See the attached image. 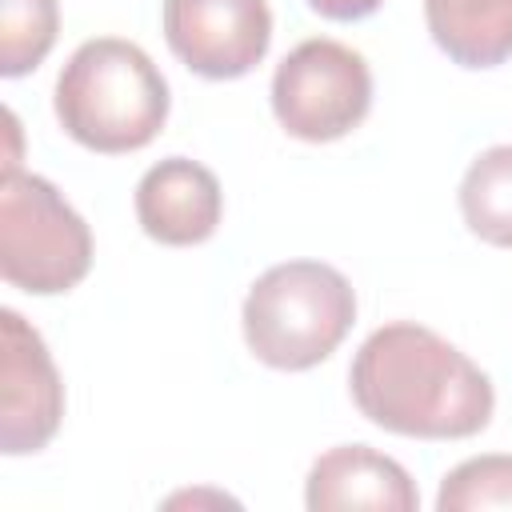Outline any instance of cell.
I'll return each mask as SVG.
<instances>
[{"mask_svg":"<svg viewBox=\"0 0 512 512\" xmlns=\"http://www.w3.org/2000/svg\"><path fill=\"white\" fill-rule=\"evenodd\" d=\"M348 392L376 428L416 440L476 436L496 408L492 380L456 344L408 320L384 324L360 344Z\"/></svg>","mask_w":512,"mask_h":512,"instance_id":"obj_1","label":"cell"},{"mask_svg":"<svg viewBox=\"0 0 512 512\" xmlns=\"http://www.w3.org/2000/svg\"><path fill=\"white\" fill-rule=\"evenodd\" d=\"M168 104V80L152 56L120 36L84 40L60 68L52 92L60 128L100 156L152 144L168 120Z\"/></svg>","mask_w":512,"mask_h":512,"instance_id":"obj_2","label":"cell"},{"mask_svg":"<svg viewBox=\"0 0 512 512\" xmlns=\"http://www.w3.org/2000/svg\"><path fill=\"white\" fill-rule=\"evenodd\" d=\"M244 344L280 372H304L328 360L356 324V292L348 276L320 260L272 264L244 296Z\"/></svg>","mask_w":512,"mask_h":512,"instance_id":"obj_3","label":"cell"},{"mask_svg":"<svg viewBox=\"0 0 512 512\" xmlns=\"http://www.w3.org/2000/svg\"><path fill=\"white\" fill-rule=\"evenodd\" d=\"M92 268V232L36 172L0 176V276L32 296L76 288Z\"/></svg>","mask_w":512,"mask_h":512,"instance_id":"obj_4","label":"cell"},{"mask_svg":"<svg viewBox=\"0 0 512 512\" xmlns=\"http://www.w3.org/2000/svg\"><path fill=\"white\" fill-rule=\"evenodd\" d=\"M372 108V72L340 40L312 36L272 72V112L280 128L308 144H328L364 124Z\"/></svg>","mask_w":512,"mask_h":512,"instance_id":"obj_5","label":"cell"},{"mask_svg":"<svg viewBox=\"0 0 512 512\" xmlns=\"http://www.w3.org/2000/svg\"><path fill=\"white\" fill-rule=\"evenodd\" d=\"M60 420L64 384L44 336L16 308H0V452L28 456L48 448Z\"/></svg>","mask_w":512,"mask_h":512,"instance_id":"obj_6","label":"cell"},{"mask_svg":"<svg viewBox=\"0 0 512 512\" xmlns=\"http://www.w3.org/2000/svg\"><path fill=\"white\" fill-rule=\"evenodd\" d=\"M164 40L204 80L248 76L272 44L268 0H164Z\"/></svg>","mask_w":512,"mask_h":512,"instance_id":"obj_7","label":"cell"},{"mask_svg":"<svg viewBox=\"0 0 512 512\" xmlns=\"http://www.w3.org/2000/svg\"><path fill=\"white\" fill-rule=\"evenodd\" d=\"M220 216L224 192L216 172L188 156H168L152 164L136 184V220L156 244H204L220 228Z\"/></svg>","mask_w":512,"mask_h":512,"instance_id":"obj_8","label":"cell"},{"mask_svg":"<svg viewBox=\"0 0 512 512\" xmlns=\"http://www.w3.org/2000/svg\"><path fill=\"white\" fill-rule=\"evenodd\" d=\"M304 504L312 512H336V508L416 512L420 492L392 456L368 444H340L316 456V464L308 468Z\"/></svg>","mask_w":512,"mask_h":512,"instance_id":"obj_9","label":"cell"},{"mask_svg":"<svg viewBox=\"0 0 512 512\" xmlns=\"http://www.w3.org/2000/svg\"><path fill=\"white\" fill-rule=\"evenodd\" d=\"M424 20L460 68H496L512 56V0H424Z\"/></svg>","mask_w":512,"mask_h":512,"instance_id":"obj_10","label":"cell"},{"mask_svg":"<svg viewBox=\"0 0 512 512\" xmlns=\"http://www.w3.org/2000/svg\"><path fill=\"white\" fill-rule=\"evenodd\" d=\"M460 216L472 236L512 248V144L480 152L460 180Z\"/></svg>","mask_w":512,"mask_h":512,"instance_id":"obj_11","label":"cell"},{"mask_svg":"<svg viewBox=\"0 0 512 512\" xmlns=\"http://www.w3.org/2000/svg\"><path fill=\"white\" fill-rule=\"evenodd\" d=\"M56 0H0V76L16 80L32 72L56 44Z\"/></svg>","mask_w":512,"mask_h":512,"instance_id":"obj_12","label":"cell"},{"mask_svg":"<svg viewBox=\"0 0 512 512\" xmlns=\"http://www.w3.org/2000/svg\"><path fill=\"white\" fill-rule=\"evenodd\" d=\"M440 512H484V508H508L512 512V456L488 452L456 464L436 492Z\"/></svg>","mask_w":512,"mask_h":512,"instance_id":"obj_13","label":"cell"},{"mask_svg":"<svg viewBox=\"0 0 512 512\" xmlns=\"http://www.w3.org/2000/svg\"><path fill=\"white\" fill-rule=\"evenodd\" d=\"M380 4H384V0H308V8H312L316 16H324V20H340V24H348V20H364V16H372Z\"/></svg>","mask_w":512,"mask_h":512,"instance_id":"obj_14","label":"cell"}]
</instances>
